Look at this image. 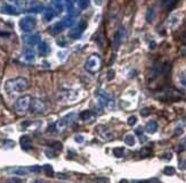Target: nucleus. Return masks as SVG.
<instances>
[{
    "instance_id": "nucleus-1",
    "label": "nucleus",
    "mask_w": 186,
    "mask_h": 183,
    "mask_svg": "<svg viewBox=\"0 0 186 183\" xmlns=\"http://www.w3.org/2000/svg\"><path fill=\"white\" fill-rule=\"evenodd\" d=\"M30 82L28 79H25L23 76H17V77H13L6 81L5 83V91L9 96L17 93H22L29 89Z\"/></svg>"
},
{
    "instance_id": "nucleus-2",
    "label": "nucleus",
    "mask_w": 186,
    "mask_h": 183,
    "mask_svg": "<svg viewBox=\"0 0 186 183\" xmlns=\"http://www.w3.org/2000/svg\"><path fill=\"white\" fill-rule=\"evenodd\" d=\"M31 103H32V98H31V96H29V94L22 96V97H20L18 99L16 100V103H15V105H14L15 112L20 115L25 114V113L30 109Z\"/></svg>"
},
{
    "instance_id": "nucleus-3",
    "label": "nucleus",
    "mask_w": 186,
    "mask_h": 183,
    "mask_svg": "<svg viewBox=\"0 0 186 183\" xmlns=\"http://www.w3.org/2000/svg\"><path fill=\"white\" fill-rule=\"evenodd\" d=\"M101 58L97 55H91L89 57L86 64H85V68L88 71L89 73H96L98 69L101 68Z\"/></svg>"
},
{
    "instance_id": "nucleus-4",
    "label": "nucleus",
    "mask_w": 186,
    "mask_h": 183,
    "mask_svg": "<svg viewBox=\"0 0 186 183\" xmlns=\"http://www.w3.org/2000/svg\"><path fill=\"white\" fill-rule=\"evenodd\" d=\"M37 25V20L33 16H25L20 21V27L23 32H31Z\"/></svg>"
},
{
    "instance_id": "nucleus-5",
    "label": "nucleus",
    "mask_w": 186,
    "mask_h": 183,
    "mask_svg": "<svg viewBox=\"0 0 186 183\" xmlns=\"http://www.w3.org/2000/svg\"><path fill=\"white\" fill-rule=\"evenodd\" d=\"M30 109H31L32 114H41L46 110V104H45L44 100L39 99V98H35V99H32Z\"/></svg>"
},
{
    "instance_id": "nucleus-6",
    "label": "nucleus",
    "mask_w": 186,
    "mask_h": 183,
    "mask_svg": "<svg viewBox=\"0 0 186 183\" xmlns=\"http://www.w3.org/2000/svg\"><path fill=\"white\" fill-rule=\"evenodd\" d=\"M125 33H126V30H125V27H120L119 30L115 32V35H114V41H113V48L114 49H118L119 48V46L121 45V42H122L123 38H125Z\"/></svg>"
},
{
    "instance_id": "nucleus-7",
    "label": "nucleus",
    "mask_w": 186,
    "mask_h": 183,
    "mask_svg": "<svg viewBox=\"0 0 186 183\" xmlns=\"http://www.w3.org/2000/svg\"><path fill=\"white\" fill-rule=\"evenodd\" d=\"M86 26H87V24H86V22H85V21L80 22V23L78 24V26L70 32V36H71L72 39H78L79 36L82 34V32L85 31Z\"/></svg>"
},
{
    "instance_id": "nucleus-8",
    "label": "nucleus",
    "mask_w": 186,
    "mask_h": 183,
    "mask_svg": "<svg viewBox=\"0 0 186 183\" xmlns=\"http://www.w3.org/2000/svg\"><path fill=\"white\" fill-rule=\"evenodd\" d=\"M23 40H24V42L26 43V45L35 46V45H37V43L39 42V35H38V34L25 35L24 38H23Z\"/></svg>"
},
{
    "instance_id": "nucleus-9",
    "label": "nucleus",
    "mask_w": 186,
    "mask_h": 183,
    "mask_svg": "<svg viewBox=\"0 0 186 183\" xmlns=\"http://www.w3.org/2000/svg\"><path fill=\"white\" fill-rule=\"evenodd\" d=\"M69 117L70 116H65V117H63L62 119H59L58 122L56 123L55 128H56L57 131L62 132V131H64V130L66 129V126H68V124H69Z\"/></svg>"
},
{
    "instance_id": "nucleus-10",
    "label": "nucleus",
    "mask_w": 186,
    "mask_h": 183,
    "mask_svg": "<svg viewBox=\"0 0 186 183\" xmlns=\"http://www.w3.org/2000/svg\"><path fill=\"white\" fill-rule=\"evenodd\" d=\"M21 146L24 150H29V149L32 148V142H31V139L28 137V135H23L21 138Z\"/></svg>"
},
{
    "instance_id": "nucleus-11",
    "label": "nucleus",
    "mask_w": 186,
    "mask_h": 183,
    "mask_svg": "<svg viewBox=\"0 0 186 183\" xmlns=\"http://www.w3.org/2000/svg\"><path fill=\"white\" fill-rule=\"evenodd\" d=\"M97 131L99 132V134L102 135V138L105 139V140H111L113 138V133L112 132H110L108 129H105V128H102V126H99L97 129Z\"/></svg>"
},
{
    "instance_id": "nucleus-12",
    "label": "nucleus",
    "mask_w": 186,
    "mask_h": 183,
    "mask_svg": "<svg viewBox=\"0 0 186 183\" xmlns=\"http://www.w3.org/2000/svg\"><path fill=\"white\" fill-rule=\"evenodd\" d=\"M145 130H146L147 133H155L158 131V123L155 122V121H150L148 123L146 124V128H145Z\"/></svg>"
},
{
    "instance_id": "nucleus-13",
    "label": "nucleus",
    "mask_w": 186,
    "mask_h": 183,
    "mask_svg": "<svg viewBox=\"0 0 186 183\" xmlns=\"http://www.w3.org/2000/svg\"><path fill=\"white\" fill-rule=\"evenodd\" d=\"M28 168H21V167H17V168H13V169H10V173L12 174H15V175H20V176H24L28 174Z\"/></svg>"
},
{
    "instance_id": "nucleus-14",
    "label": "nucleus",
    "mask_w": 186,
    "mask_h": 183,
    "mask_svg": "<svg viewBox=\"0 0 186 183\" xmlns=\"http://www.w3.org/2000/svg\"><path fill=\"white\" fill-rule=\"evenodd\" d=\"M175 4L176 0H161V7L164 9H171Z\"/></svg>"
},
{
    "instance_id": "nucleus-15",
    "label": "nucleus",
    "mask_w": 186,
    "mask_h": 183,
    "mask_svg": "<svg viewBox=\"0 0 186 183\" xmlns=\"http://www.w3.org/2000/svg\"><path fill=\"white\" fill-rule=\"evenodd\" d=\"M178 83L186 89V71H183L178 74Z\"/></svg>"
},
{
    "instance_id": "nucleus-16",
    "label": "nucleus",
    "mask_w": 186,
    "mask_h": 183,
    "mask_svg": "<svg viewBox=\"0 0 186 183\" xmlns=\"http://www.w3.org/2000/svg\"><path fill=\"white\" fill-rule=\"evenodd\" d=\"M123 141H125V144H128V146H134L135 144V137L132 135V134H127V135H125V138H123Z\"/></svg>"
},
{
    "instance_id": "nucleus-17",
    "label": "nucleus",
    "mask_w": 186,
    "mask_h": 183,
    "mask_svg": "<svg viewBox=\"0 0 186 183\" xmlns=\"http://www.w3.org/2000/svg\"><path fill=\"white\" fill-rule=\"evenodd\" d=\"M123 153H125V148L123 147H115V148L113 149V155L117 158H121L123 156Z\"/></svg>"
},
{
    "instance_id": "nucleus-18",
    "label": "nucleus",
    "mask_w": 186,
    "mask_h": 183,
    "mask_svg": "<svg viewBox=\"0 0 186 183\" xmlns=\"http://www.w3.org/2000/svg\"><path fill=\"white\" fill-rule=\"evenodd\" d=\"M62 23H63V25L65 26V27H70V26H72L74 23V20L73 17H71V16H68V17H65V18H63L62 20Z\"/></svg>"
},
{
    "instance_id": "nucleus-19",
    "label": "nucleus",
    "mask_w": 186,
    "mask_h": 183,
    "mask_svg": "<svg viewBox=\"0 0 186 183\" xmlns=\"http://www.w3.org/2000/svg\"><path fill=\"white\" fill-rule=\"evenodd\" d=\"M24 57L26 60H33L35 59V51L32 49H26L24 52Z\"/></svg>"
},
{
    "instance_id": "nucleus-20",
    "label": "nucleus",
    "mask_w": 186,
    "mask_h": 183,
    "mask_svg": "<svg viewBox=\"0 0 186 183\" xmlns=\"http://www.w3.org/2000/svg\"><path fill=\"white\" fill-rule=\"evenodd\" d=\"M49 46L46 43V42H41L40 43V47H39V51L41 52V54H44V55H46V54H48L49 52Z\"/></svg>"
},
{
    "instance_id": "nucleus-21",
    "label": "nucleus",
    "mask_w": 186,
    "mask_h": 183,
    "mask_svg": "<svg viewBox=\"0 0 186 183\" xmlns=\"http://www.w3.org/2000/svg\"><path fill=\"white\" fill-rule=\"evenodd\" d=\"M163 173L166 174V175H168V176H171V175H174V174L176 173V169L172 167V166H166L164 169H163Z\"/></svg>"
},
{
    "instance_id": "nucleus-22",
    "label": "nucleus",
    "mask_w": 186,
    "mask_h": 183,
    "mask_svg": "<svg viewBox=\"0 0 186 183\" xmlns=\"http://www.w3.org/2000/svg\"><path fill=\"white\" fill-rule=\"evenodd\" d=\"M1 9H2V13H6V14H16V11H14L15 10L14 7H10L8 5L4 6Z\"/></svg>"
},
{
    "instance_id": "nucleus-23",
    "label": "nucleus",
    "mask_w": 186,
    "mask_h": 183,
    "mask_svg": "<svg viewBox=\"0 0 186 183\" xmlns=\"http://www.w3.org/2000/svg\"><path fill=\"white\" fill-rule=\"evenodd\" d=\"M42 169L46 172V174H47L48 176H53V175H54V171H53V167H51L50 165H45L44 167H42Z\"/></svg>"
},
{
    "instance_id": "nucleus-24",
    "label": "nucleus",
    "mask_w": 186,
    "mask_h": 183,
    "mask_svg": "<svg viewBox=\"0 0 186 183\" xmlns=\"http://www.w3.org/2000/svg\"><path fill=\"white\" fill-rule=\"evenodd\" d=\"M54 17V11L53 9H47L45 10V20L46 21H50Z\"/></svg>"
},
{
    "instance_id": "nucleus-25",
    "label": "nucleus",
    "mask_w": 186,
    "mask_h": 183,
    "mask_svg": "<svg viewBox=\"0 0 186 183\" xmlns=\"http://www.w3.org/2000/svg\"><path fill=\"white\" fill-rule=\"evenodd\" d=\"M89 5V0H78V6L81 9H86Z\"/></svg>"
},
{
    "instance_id": "nucleus-26",
    "label": "nucleus",
    "mask_w": 186,
    "mask_h": 183,
    "mask_svg": "<svg viewBox=\"0 0 186 183\" xmlns=\"http://www.w3.org/2000/svg\"><path fill=\"white\" fill-rule=\"evenodd\" d=\"M91 116V113H90V110H83L82 113L80 114V118L82 119V121H87Z\"/></svg>"
},
{
    "instance_id": "nucleus-27",
    "label": "nucleus",
    "mask_w": 186,
    "mask_h": 183,
    "mask_svg": "<svg viewBox=\"0 0 186 183\" xmlns=\"http://www.w3.org/2000/svg\"><path fill=\"white\" fill-rule=\"evenodd\" d=\"M154 16H155V14H154V10L150 8V9L147 10V14H146L147 22H152V21H153V18H154Z\"/></svg>"
},
{
    "instance_id": "nucleus-28",
    "label": "nucleus",
    "mask_w": 186,
    "mask_h": 183,
    "mask_svg": "<svg viewBox=\"0 0 186 183\" xmlns=\"http://www.w3.org/2000/svg\"><path fill=\"white\" fill-rule=\"evenodd\" d=\"M139 155L142 156V157H147V156H150L151 155V149L150 148H143L141 151H139Z\"/></svg>"
},
{
    "instance_id": "nucleus-29",
    "label": "nucleus",
    "mask_w": 186,
    "mask_h": 183,
    "mask_svg": "<svg viewBox=\"0 0 186 183\" xmlns=\"http://www.w3.org/2000/svg\"><path fill=\"white\" fill-rule=\"evenodd\" d=\"M127 123H128V125H130V126H134L135 124L137 123V117H136V116H130V117L128 118Z\"/></svg>"
},
{
    "instance_id": "nucleus-30",
    "label": "nucleus",
    "mask_w": 186,
    "mask_h": 183,
    "mask_svg": "<svg viewBox=\"0 0 186 183\" xmlns=\"http://www.w3.org/2000/svg\"><path fill=\"white\" fill-rule=\"evenodd\" d=\"M177 23H178V20H177V16H172L171 18L169 20V25H170L171 27H174V26H176Z\"/></svg>"
},
{
    "instance_id": "nucleus-31",
    "label": "nucleus",
    "mask_w": 186,
    "mask_h": 183,
    "mask_svg": "<svg viewBox=\"0 0 186 183\" xmlns=\"http://www.w3.org/2000/svg\"><path fill=\"white\" fill-rule=\"evenodd\" d=\"M114 76H115V72L113 71V69H110L108 73V81H112L114 79Z\"/></svg>"
},
{
    "instance_id": "nucleus-32",
    "label": "nucleus",
    "mask_w": 186,
    "mask_h": 183,
    "mask_svg": "<svg viewBox=\"0 0 186 183\" xmlns=\"http://www.w3.org/2000/svg\"><path fill=\"white\" fill-rule=\"evenodd\" d=\"M28 169L31 171V172H35V173H38V172H41L42 168L40 167V166H31V167H29Z\"/></svg>"
},
{
    "instance_id": "nucleus-33",
    "label": "nucleus",
    "mask_w": 186,
    "mask_h": 183,
    "mask_svg": "<svg viewBox=\"0 0 186 183\" xmlns=\"http://www.w3.org/2000/svg\"><path fill=\"white\" fill-rule=\"evenodd\" d=\"M141 115H142L143 117H146V116H148V115H150V109H148V108H143L142 110H141Z\"/></svg>"
},
{
    "instance_id": "nucleus-34",
    "label": "nucleus",
    "mask_w": 186,
    "mask_h": 183,
    "mask_svg": "<svg viewBox=\"0 0 186 183\" xmlns=\"http://www.w3.org/2000/svg\"><path fill=\"white\" fill-rule=\"evenodd\" d=\"M96 183H108L110 181H108V178H96V181H95Z\"/></svg>"
},
{
    "instance_id": "nucleus-35",
    "label": "nucleus",
    "mask_w": 186,
    "mask_h": 183,
    "mask_svg": "<svg viewBox=\"0 0 186 183\" xmlns=\"http://www.w3.org/2000/svg\"><path fill=\"white\" fill-rule=\"evenodd\" d=\"M161 158L162 159H166V160H170V159H171V153H163V155L161 156Z\"/></svg>"
},
{
    "instance_id": "nucleus-36",
    "label": "nucleus",
    "mask_w": 186,
    "mask_h": 183,
    "mask_svg": "<svg viewBox=\"0 0 186 183\" xmlns=\"http://www.w3.org/2000/svg\"><path fill=\"white\" fill-rule=\"evenodd\" d=\"M62 147H63V146H62V144H61V142H55V144H53V148L57 149V150H61V149H62Z\"/></svg>"
},
{
    "instance_id": "nucleus-37",
    "label": "nucleus",
    "mask_w": 186,
    "mask_h": 183,
    "mask_svg": "<svg viewBox=\"0 0 186 183\" xmlns=\"http://www.w3.org/2000/svg\"><path fill=\"white\" fill-rule=\"evenodd\" d=\"M75 141H77L78 144H82V142H83V137H82V135H77V137H75Z\"/></svg>"
},
{
    "instance_id": "nucleus-38",
    "label": "nucleus",
    "mask_w": 186,
    "mask_h": 183,
    "mask_svg": "<svg viewBox=\"0 0 186 183\" xmlns=\"http://www.w3.org/2000/svg\"><path fill=\"white\" fill-rule=\"evenodd\" d=\"M32 183H46V182H45L44 180H41V178H35L32 181Z\"/></svg>"
},
{
    "instance_id": "nucleus-39",
    "label": "nucleus",
    "mask_w": 186,
    "mask_h": 183,
    "mask_svg": "<svg viewBox=\"0 0 186 183\" xmlns=\"http://www.w3.org/2000/svg\"><path fill=\"white\" fill-rule=\"evenodd\" d=\"M181 133H183V129H181V128H177L176 131H175V134H176V135H179V134H181Z\"/></svg>"
},
{
    "instance_id": "nucleus-40",
    "label": "nucleus",
    "mask_w": 186,
    "mask_h": 183,
    "mask_svg": "<svg viewBox=\"0 0 186 183\" xmlns=\"http://www.w3.org/2000/svg\"><path fill=\"white\" fill-rule=\"evenodd\" d=\"M179 167L181 168V169H186V162H181V166Z\"/></svg>"
},
{
    "instance_id": "nucleus-41",
    "label": "nucleus",
    "mask_w": 186,
    "mask_h": 183,
    "mask_svg": "<svg viewBox=\"0 0 186 183\" xmlns=\"http://www.w3.org/2000/svg\"><path fill=\"white\" fill-rule=\"evenodd\" d=\"M57 178H64V180H65V178H68V175H63V174H57Z\"/></svg>"
},
{
    "instance_id": "nucleus-42",
    "label": "nucleus",
    "mask_w": 186,
    "mask_h": 183,
    "mask_svg": "<svg viewBox=\"0 0 186 183\" xmlns=\"http://www.w3.org/2000/svg\"><path fill=\"white\" fill-rule=\"evenodd\" d=\"M103 4V0H95V5L96 6H101Z\"/></svg>"
},
{
    "instance_id": "nucleus-43",
    "label": "nucleus",
    "mask_w": 186,
    "mask_h": 183,
    "mask_svg": "<svg viewBox=\"0 0 186 183\" xmlns=\"http://www.w3.org/2000/svg\"><path fill=\"white\" fill-rule=\"evenodd\" d=\"M136 183H150V181H138Z\"/></svg>"
},
{
    "instance_id": "nucleus-44",
    "label": "nucleus",
    "mask_w": 186,
    "mask_h": 183,
    "mask_svg": "<svg viewBox=\"0 0 186 183\" xmlns=\"http://www.w3.org/2000/svg\"><path fill=\"white\" fill-rule=\"evenodd\" d=\"M120 183H129V182H128V180H121Z\"/></svg>"
}]
</instances>
